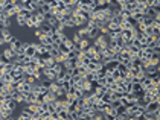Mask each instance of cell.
<instances>
[{"mask_svg": "<svg viewBox=\"0 0 160 120\" xmlns=\"http://www.w3.org/2000/svg\"><path fill=\"white\" fill-rule=\"evenodd\" d=\"M93 44H95L96 47H99V50H102V49L107 47V44H108V37H107V35L99 34L95 40H93Z\"/></svg>", "mask_w": 160, "mask_h": 120, "instance_id": "6da1fadb", "label": "cell"}, {"mask_svg": "<svg viewBox=\"0 0 160 120\" xmlns=\"http://www.w3.org/2000/svg\"><path fill=\"white\" fill-rule=\"evenodd\" d=\"M70 20L75 23V26H84V24L87 23V20L84 18L81 14H78V12H73V14L70 15Z\"/></svg>", "mask_w": 160, "mask_h": 120, "instance_id": "7a4b0ae2", "label": "cell"}, {"mask_svg": "<svg viewBox=\"0 0 160 120\" xmlns=\"http://www.w3.org/2000/svg\"><path fill=\"white\" fill-rule=\"evenodd\" d=\"M160 109V100H151L145 105V113H154Z\"/></svg>", "mask_w": 160, "mask_h": 120, "instance_id": "3957f363", "label": "cell"}, {"mask_svg": "<svg viewBox=\"0 0 160 120\" xmlns=\"http://www.w3.org/2000/svg\"><path fill=\"white\" fill-rule=\"evenodd\" d=\"M20 93H23V94H28L29 91H32V84H28V82H25V81H21L19 84V88H17Z\"/></svg>", "mask_w": 160, "mask_h": 120, "instance_id": "277c9868", "label": "cell"}, {"mask_svg": "<svg viewBox=\"0 0 160 120\" xmlns=\"http://www.w3.org/2000/svg\"><path fill=\"white\" fill-rule=\"evenodd\" d=\"M145 15L151 17V18H160V9H155L153 6H148L145 11Z\"/></svg>", "mask_w": 160, "mask_h": 120, "instance_id": "5b68a950", "label": "cell"}, {"mask_svg": "<svg viewBox=\"0 0 160 120\" xmlns=\"http://www.w3.org/2000/svg\"><path fill=\"white\" fill-rule=\"evenodd\" d=\"M43 78L50 79V81H55V78H56V70H55V69H44V70H43Z\"/></svg>", "mask_w": 160, "mask_h": 120, "instance_id": "8992f818", "label": "cell"}, {"mask_svg": "<svg viewBox=\"0 0 160 120\" xmlns=\"http://www.w3.org/2000/svg\"><path fill=\"white\" fill-rule=\"evenodd\" d=\"M25 97L26 94H23V93H20L19 90H15V91H12V99H15L19 104H25Z\"/></svg>", "mask_w": 160, "mask_h": 120, "instance_id": "52a82bcc", "label": "cell"}, {"mask_svg": "<svg viewBox=\"0 0 160 120\" xmlns=\"http://www.w3.org/2000/svg\"><path fill=\"white\" fill-rule=\"evenodd\" d=\"M35 53H37V49H35V43H29V46L25 49V55H28L32 58Z\"/></svg>", "mask_w": 160, "mask_h": 120, "instance_id": "ba28073f", "label": "cell"}, {"mask_svg": "<svg viewBox=\"0 0 160 120\" xmlns=\"http://www.w3.org/2000/svg\"><path fill=\"white\" fill-rule=\"evenodd\" d=\"M86 28V26H84ZM87 29V28H86ZM98 35H99V29L98 28H90V29H87V38H90V40H95Z\"/></svg>", "mask_w": 160, "mask_h": 120, "instance_id": "9c48e42d", "label": "cell"}, {"mask_svg": "<svg viewBox=\"0 0 160 120\" xmlns=\"http://www.w3.org/2000/svg\"><path fill=\"white\" fill-rule=\"evenodd\" d=\"M34 102H37V93L29 91L25 97V104H34Z\"/></svg>", "mask_w": 160, "mask_h": 120, "instance_id": "30bf717a", "label": "cell"}, {"mask_svg": "<svg viewBox=\"0 0 160 120\" xmlns=\"http://www.w3.org/2000/svg\"><path fill=\"white\" fill-rule=\"evenodd\" d=\"M23 8H25V9H29V11H32V12H34L38 6H37V3H35L34 0H28V2H25V3H23Z\"/></svg>", "mask_w": 160, "mask_h": 120, "instance_id": "8fae6325", "label": "cell"}, {"mask_svg": "<svg viewBox=\"0 0 160 120\" xmlns=\"http://www.w3.org/2000/svg\"><path fill=\"white\" fill-rule=\"evenodd\" d=\"M31 117H32V113H31L29 109H23L17 119H19V120H31Z\"/></svg>", "mask_w": 160, "mask_h": 120, "instance_id": "7c38bea8", "label": "cell"}, {"mask_svg": "<svg viewBox=\"0 0 160 120\" xmlns=\"http://www.w3.org/2000/svg\"><path fill=\"white\" fill-rule=\"evenodd\" d=\"M63 65H64V69H66V70H72L73 67H76V63H75V58H73V59H69V58H67V59H66L64 63H63Z\"/></svg>", "mask_w": 160, "mask_h": 120, "instance_id": "4fadbf2b", "label": "cell"}, {"mask_svg": "<svg viewBox=\"0 0 160 120\" xmlns=\"http://www.w3.org/2000/svg\"><path fill=\"white\" fill-rule=\"evenodd\" d=\"M56 63H58V61H56L55 58H52V56H50V58H47L46 63H44V69H53Z\"/></svg>", "mask_w": 160, "mask_h": 120, "instance_id": "5bb4252c", "label": "cell"}, {"mask_svg": "<svg viewBox=\"0 0 160 120\" xmlns=\"http://www.w3.org/2000/svg\"><path fill=\"white\" fill-rule=\"evenodd\" d=\"M21 44H23V41H21V40H19L17 37H12L9 46H11L12 49H19V47H21Z\"/></svg>", "mask_w": 160, "mask_h": 120, "instance_id": "9a60e30c", "label": "cell"}, {"mask_svg": "<svg viewBox=\"0 0 160 120\" xmlns=\"http://www.w3.org/2000/svg\"><path fill=\"white\" fill-rule=\"evenodd\" d=\"M38 43H40V44H44V46H52V44H53V40H52L50 35H46L44 38L38 40Z\"/></svg>", "mask_w": 160, "mask_h": 120, "instance_id": "2e32d148", "label": "cell"}, {"mask_svg": "<svg viewBox=\"0 0 160 120\" xmlns=\"http://www.w3.org/2000/svg\"><path fill=\"white\" fill-rule=\"evenodd\" d=\"M34 34H35V37H37V40H41L46 37V32H44V29L43 28H37V29H34Z\"/></svg>", "mask_w": 160, "mask_h": 120, "instance_id": "e0dca14e", "label": "cell"}, {"mask_svg": "<svg viewBox=\"0 0 160 120\" xmlns=\"http://www.w3.org/2000/svg\"><path fill=\"white\" fill-rule=\"evenodd\" d=\"M136 6H137V0H127L125 5H123V8H127V9H130V11H133Z\"/></svg>", "mask_w": 160, "mask_h": 120, "instance_id": "ac0fdd59", "label": "cell"}, {"mask_svg": "<svg viewBox=\"0 0 160 120\" xmlns=\"http://www.w3.org/2000/svg\"><path fill=\"white\" fill-rule=\"evenodd\" d=\"M133 29H122V38L123 40H131L133 38Z\"/></svg>", "mask_w": 160, "mask_h": 120, "instance_id": "d6986e66", "label": "cell"}, {"mask_svg": "<svg viewBox=\"0 0 160 120\" xmlns=\"http://www.w3.org/2000/svg\"><path fill=\"white\" fill-rule=\"evenodd\" d=\"M15 20H17V26H20V28H25V26H26V18H25L23 15L17 14L15 15Z\"/></svg>", "mask_w": 160, "mask_h": 120, "instance_id": "ffe728a7", "label": "cell"}, {"mask_svg": "<svg viewBox=\"0 0 160 120\" xmlns=\"http://www.w3.org/2000/svg\"><path fill=\"white\" fill-rule=\"evenodd\" d=\"M133 91V82L123 81V93H131Z\"/></svg>", "mask_w": 160, "mask_h": 120, "instance_id": "44dd1931", "label": "cell"}, {"mask_svg": "<svg viewBox=\"0 0 160 120\" xmlns=\"http://www.w3.org/2000/svg\"><path fill=\"white\" fill-rule=\"evenodd\" d=\"M60 49H53V47H50V50H49V55H50L52 58H55V59H58V56H60Z\"/></svg>", "mask_w": 160, "mask_h": 120, "instance_id": "7402d4cb", "label": "cell"}, {"mask_svg": "<svg viewBox=\"0 0 160 120\" xmlns=\"http://www.w3.org/2000/svg\"><path fill=\"white\" fill-rule=\"evenodd\" d=\"M19 15H23L25 18L28 20V18H31V15H32V11H29V9H25V8H23V9H21V11L19 12Z\"/></svg>", "mask_w": 160, "mask_h": 120, "instance_id": "603a6c76", "label": "cell"}, {"mask_svg": "<svg viewBox=\"0 0 160 120\" xmlns=\"http://www.w3.org/2000/svg\"><path fill=\"white\" fill-rule=\"evenodd\" d=\"M17 105H19V102H17L15 99H11V100H9V102H8V104H6V106H8V108H9V109H12V111H15Z\"/></svg>", "mask_w": 160, "mask_h": 120, "instance_id": "cb8c5ba5", "label": "cell"}, {"mask_svg": "<svg viewBox=\"0 0 160 120\" xmlns=\"http://www.w3.org/2000/svg\"><path fill=\"white\" fill-rule=\"evenodd\" d=\"M40 120H50V111L49 109L43 111V113L40 114Z\"/></svg>", "mask_w": 160, "mask_h": 120, "instance_id": "d4e9b609", "label": "cell"}, {"mask_svg": "<svg viewBox=\"0 0 160 120\" xmlns=\"http://www.w3.org/2000/svg\"><path fill=\"white\" fill-rule=\"evenodd\" d=\"M58 113H60V120H69L67 109H61V111H58Z\"/></svg>", "mask_w": 160, "mask_h": 120, "instance_id": "484cf974", "label": "cell"}, {"mask_svg": "<svg viewBox=\"0 0 160 120\" xmlns=\"http://www.w3.org/2000/svg\"><path fill=\"white\" fill-rule=\"evenodd\" d=\"M23 81H25V82H28V84H32V85H34L35 82H40V81H37V79H35V78L32 76V75H29V76H25Z\"/></svg>", "mask_w": 160, "mask_h": 120, "instance_id": "4316f807", "label": "cell"}, {"mask_svg": "<svg viewBox=\"0 0 160 120\" xmlns=\"http://www.w3.org/2000/svg\"><path fill=\"white\" fill-rule=\"evenodd\" d=\"M38 8H40V12H41V14H47V12H50V8H49L47 3H44V5L38 6Z\"/></svg>", "mask_w": 160, "mask_h": 120, "instance_id": "83f0119b", "label": "cell"}, {"mask_svg": "<svg viewBox=\"0 0 160 120\" xmlns=\"http://www.w3.org/2000/svg\"><path fill=\"white\" fill-rule=\"evenodd\" d=\"M70 79H72V73H70V70H66L63 76V82H70Z\"/></svg>", "mask_w": 160, "mask_h": 120, "instance_id": "f1b7e54d", "label": "cell"}, {"mask_svg": "<svg viewBox=\"0 0 160 120\" xmlns=\"http://www.w3.org/2000/svg\"><path fill=\"white\" fill-rule=\"evenodd\" d=\"M140 91H143V90H142L140 82H134V84H133V93H140Z\"/></svg>", "mask_w": 160, "mask_h": 120, "instance_id": "f546056e", "label": "cell"}, {"mask_svg": "<svg viewBox=\"0 0 160 120\" xmlns=\"http://www.w3.org/2000/svg\"><path fill=\"white\" fill-rule=\"evenodd\" d=\"M78 75L79 76H86V73H87V69H86V65H78Z\"/></svg>", "mask_w": 160, "mask_h": 120, "instance_id": "4dcf8cb0", "label": "cell"}, {"mask_svg": "<svg viewBox=\"0 0 160 120\" xmlns=\"http://www.w3.org/2000/svg\"><path fill=\"white\" fill-rule=\"evenodd\" d=\"M151 23H153V18L148 15H145L143 17V20H142V24H145V26H151Z\"/></svg>", "mask_w": 160, "mask_h": 120, "instance_id": "1f68e13d", "label": "cell"}, {"mask_svg": "<svg viewBox=\"0 0 160 120\" xmlns=\"http://www.w3.org/2000/svg\"><path fill=\"white\" fill-rule=\"evenodd\" d=\"M63 44H64L66 47H69V49H75V43H73L70 38H67V40H66V41H64Z\"/></svg>", "mask_w": 160, "mask_h": 120, "instance_id": "d6a6232c", "label": "cell"}, {"mask_svg": "<svg viewBox=\"0 0 160 120\" xmlns=\"http://www.w3.org/2000/svg\"><path fill=\"white\" fill-rule=\"evenodd\" d=\"M46 3L49 5L50 9H53V8H56V5H58V0H46Z\"/></svg>", "mask_w": 160, "mask_h": 120, "instance_id": "836d02e7", "label": "cell"}, {"mask_svg": "<svg viewBox=\"0 0 160 120\" xmlns=\"http://www.w3.org/2000/svg\"><path fill=\"white\" fill-rule=\"evenodd\" d=\"M78 34H79V37H81V38H87V29L84 28V26L78 30Z\"/></svg>", "mask_w": 160, "mask_h": 120, "instance_id": "e575fe53", "label": "cell"}, {"mask_svg": "<svg viewBox=\"0 0 160 120\" xmlns=\"http://www.w3.org/2000/svg\"><path fill=\"white\" fill-rule=\"evenodd\" d=\"M82 91H92V84L88 82V81L84 82V85H82Z\"/></svg>", "mask_w": 160, "mask_h": 120, "instance_id": "d590c367", "label": "cell"}, {"mask_svg": "<svg viewBox=\"0 0 160 120\" xmlns=\"http://www.w3.org/2000/svg\"><path fill=\"white\" fill-rule=\"evenodd\" d=\"M50 120H60V113L58 111H52L50 113Z\"/></svg>", "mask_w": 160, "mask_h": 120, "instance_id": "8d00e7d4", "label": "cell"}, {"mask_svg": "<svg viewBox=\"0 0 160 120\" xmlns=\"http://www.w3.org/2000/svg\"><path fill=\"white\" fill-rule=\"evenodd\" d=\"M70 40H72V41H73L75 44H78L79 41H81V37H79V34L76 32V34H73V37H72V38H70Z\"/></svg>", "mask_w": 160, "mask_h": 120, "instance_id": "74e56055", "label": "cell"}, {"mask_svg": "<svg viewBox=\"0 0 160 120\" xmlns=\"http://www.w3.org/2000/svg\"><path fill=\"white\" fill-rule=\"evenodd\" d=\"M9 35H12L11 30H9V28H3L2 29V37H9Z\"/></svg>", "mask_w": 160, "mask_h": 120, "instance_id": "f35d334b", "label": "cell"}, {"mask_svg": "<svg viewBox=\"0 0 160 120\" xmlns=\"http://www.w3.org/2000/svg\"><path fill=\"white\" fill-rule=\"evenodd\" d=\"M70 87H72V84H70V82H63V85H61V88H63L66 93L70 90Z\"/></svg>", "mask_w": 160, "mask_h": 120, "instance_id": "ab89813d", "label": "cell"}, {"mask_svg": "<svg viewBox=\"0 0 160 120\" xmlns=\"http://www.w3.org/2000/svg\"><path fill=\"white\" fill-rule=\"evenodd\" d=\"M143 34L145 35H153V28H151V26H146L145 30H143Z\"/></svg>", "mask_w": 160, "mask_h": 120, "instance_id": "60d3db41", "label": "cell"}, {"mask_svg": "<svg viewBox=\"0 0 160 120\" xmlns=\"http://www.w3.org/2000/svg\"><path fill=\"white\" fill-rule=\"evenodd\" d=\"M64 26H66V28H75V23H73V21L70 20V18H69V20L64 23Z\"/></svg>", "mask_w": 160, "mask_h": 120, "instance_id": "b9f144b4", "label": "cell"}, {"mask_svg": "<svg viewBox=\"0 0 160 120\" xmlns=\"http://www.w3.org/2000/svg\"><path fill=\"white\" fill-rule=\"evenodd\" d=\"M122 63L125 64V67H127V69H131V67H133V61H131V59H128V61H122Z\"/></svg>", "mask_w": 160, "mask_h": 120, "instance_id": "7bdbcfd3", "label": "cell"}, {"mask_svg": "<svg viewBox=\"0 0 160 120\" xmlns=\"http://www.w3.org/2000/svg\"><path fill=\"white\" fill-rule=\"evenodd\" d=\"M125 2H127V0H114V3H116V5H119V6H121V9L123 8V5H125Z\"/></svg>", "mask_w": 160, "mask_h": 120, "instance_id": "ee69618b", "label": "cell"}, {"mask_svg": "<svg viewBox=\"0 0 160 120\" xmlns=\"http://www.w3.org/2000/svg\"><path fill=\"white\" fill-rule=\"evenodd\" d=\"M6 41H5V37H2V34H0V46H5Z\"/></svg>", "mask_w": 160, "mask_h": 120, "instance_id": "f6af8a7d", "label": "cell"}, {"mask_svg": "<svg viewBox=\"0 0 160 120\" xmlns=\"http://www.w3.org/2000/svg\"><path fill=\"white\" fill-rule=\"evenodd\" d=\"M2 29H3V24L0 23V34H2Z\"/></svg>", "mask_w": 160, "mask_h": 120, "instance_id": "bcb514c9", "label": "cell"}]
</instances>
